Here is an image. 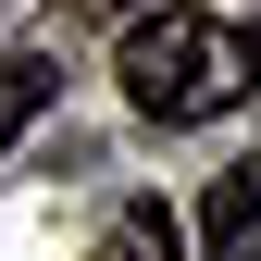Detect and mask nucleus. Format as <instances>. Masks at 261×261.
<instances>
[{
  "mask_svg": "<svg viewBox=\"0 0 261 261\" xmlns=\"http://www.w3.org/2000/svg\"><path fill=\"white\" fill-rule=\"evenodd\" d=\"M75 13H124V0H75Z\"/></svg>",
  "mask_w": 261,
  "mask_h": 261,
  "instance_id": "nucleus-5",
  "label": "nucleus"
},
{
  "mask_svg": "<svg viewBox=\"0 0 261 261\" xmlns=\"http://www.w3.org/2000/svg\"><path fill=\"white\" fill-rule=\"evenodd\" d=\"M38 112H50V62L38 50H0V149H13Z\"/></svg>",
  "mask_w": 261,
  "mask_h": 261,
  "instance_id": "nucleus-4",
  "label": "nucleus"
},
{
  "mask_svg": "<svg viewBox=\"0 0 261 261\" xmlns=\"http://www.w3.org/2000/svg\"><path fill=\"white\" fill-rule=\"evenodd\" d=\"M112 75H124V100H137L149 124H212V112H237L261 87V25H224V13L162 0V13L124 25Z\"/></svg>",
  "mask_w": 261,
  "mask_h": 261,
  "instance_id": "nucleus-1",
  "label": "nucleus"
},
{
  "mask_svg": "<svg viewBox=\"0 0 261 261\" xmlns=\"http://www.w3.org/2000/svg\"><path fill=\"white\" fill-rule=\"evenodd\" d=\"M199 249H212V261H261V162L212 174V199H199Z\"/></svg>",
  "mask_w": 261,
  "mask_h": 261,
  "instance_id": "nucleus-2",
  "label": "nucleus"
},
{
  "mask_svg": "<svg viewBox=\"0 0 261 261\" xmlns=\"http://www.w3.org/2000/svg\"><path fill=\"white\" fill-rule=\"evenodd\" d=\"M100 261H187V224L162 212V199H124V212L100 224Z\"/></svg>",
  "mask_w": 261,
  "mask_h": 261,
  "instance_id": "nucleus-3",
  "label": "nucleus"
}]
</instances>
